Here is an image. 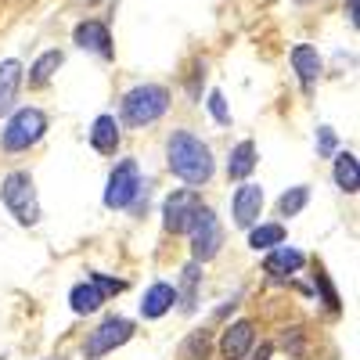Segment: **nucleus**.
I'll list each match as a JSON object with an SVG mask.
<instances>
[{
  "label": "nucleus",
  "mask_w": 360,
  "mask_h": 360,
  "mask_svg": "<svg viewBox=\"0 0 360 360\" xmlns=\"http://www.w3.org/2000/svg\"><path fill=\"white\" fill-rule=\"evenodd\" d=\"M317 137H321V152H324V155H332V152H335V134L328 130V127H321Z\"/></svg>",
  "instance_id": "nucleus-28"
},
{
  "label": "nucleus",
  "mask_w": 360,
  "mask_h": 360,
  "mask_svg": "<svg viewBox=\"0 0 360 360\" xmlns=\"http://www.w3.org/2000/svg\"><path fill=\"white\" fill-rule=\"evenodd\" d=\"M137 195H141V173H137V162H134V159H123V162L112 169V176H108L105 205H108V209H127Z\"/></svg>",
  "instance_id": "nucleus-7"
},
{
  "label": "nucleus",
  "mask_w": 360,
  "mask_h": 360,
  "mask_svg": "<svg viewBox=\"0 0 360 360\" xmlns=\"http://www.w3.org/2000/svg\"><path fill=\"white\" fill-rule=\"evenodd\" d=\"M86 4H98V0H86Z\"/></svg>",
  "instance_id": "nucleus-31"
},
{
  "label": "nucleus",
  "mask_w": 360,
  "mask_h": 360,
  "mask_svg": "<svg viewBox=\"0 0 360 360\" xmlns=\"http://www.w3.org/2000/svg\"><path fill=\"white\" fill-rule=\"evenodd\" d=\"M307 198H310V188H288L281 198H278V213L281 217H295V213H303V205H307Z\"/></svg>",
  "instance_id": "nucleus-23"
},
{
  "label": "nucleus",
  "mask_w": 360,
  "mask_h": 360,
  "mask_svg": "<svg viewBox=\"0 0 360 360\" xmlns=\"http://www.w3.org/2000/svg\"><path fill=\"white\" fill-rule=\"evenodd\" d=\"M166 155H169V169L184 180V184H191V188L209 184V176H213V152H209V144H202L195 134L176 130L166 144Z\"/></svg>",
  "instance_id": "nucleus-1"
},
{
  "label": "nucleus",
  "mask_w": 360,
  "mask_h": 360,
  "mask_svg": "<svg viewBox=\"0 0 360 360\" xmlns=\"http://www.w3.org/2000/svg\"><path fill=\"white\" fill-rule=\"evenodd\" d=\"M198 263H188L184 266V278H180V292H176V299H180V307H184L188 314L195 310V288H198Z\"/></svg>",
  "instance_id": "nucleus-22"
},
{
  "label": "nucleus",
  "mask_w": 360,
  "mask_h": 360,
  "mask_svg": "<svg viewBox=\"0 0 360 360\" xmlns=\"http://www.w3.org/2000/svg\"><path fill=\"white\" fill-rule=\"evenodd\" d=\"M130 335H134V324H130L127 317H108L105 324H98L94 332L86 335V342H83V353H86V360H98V356L112 353L115 346L130 342Z\"/></svg>",
  "instance_id": "nucleus-6"
},
{
  "label": "nucleus",
  "mask_w": 360,
  "mask_h": 360,
  "mask_svg": "<svg viewBox=\"0 0 360 360\" xmlns=\"http://www.w3.org/2000/svg\"><path fill=\"white\" fill-rule=\"evenodd\" d=\"M18 86H22V65L15 58H8V62H0V115H8L15 108Z\"/></svg>",
  "instance_id": "nucleus-12"
},
{
  "label": "nucleus",
  "mask_w": 360,
  "mask_h": 360,
  "mask_svg": "<svg viewBox=\"0 0 360 360\" xmlns=\"http://www.w3.org/2000/svg\"><path fill=\"white\" fill-rule=\"evenodd\" d=\"M173 303H176V288L166 285V281H155L152 288L144 292L141 314H144V317H162L166 310H173Z\"/></svg>",
  "instance_id": "nucleus-15"
},
{
  "label": "nucleus",
  "mask_w": 360,
  "mask_h": 360,
  "mask_svg": "<svg viewBox=\"0 0 360 360\" xmlns=\"http://www.w3.org/2000/svg\"><path fill=\"white\" fill-rule=\"evenodd\" d=\"M0 198L4 205L11 209V217L22 224V227H33L40 224V198H37V188H33V176L15 169L4 176V184H0Z\"/></svg>",
  "instance_id": "nucleus-2"
},
{
  "label": "nucleus",
  "mask_w": 360,
  "mask_h": 360,
  "mask_svg": "<svg viewBox=\"0 0 360 360\" xmlns=\"http://www.w3.org/2000/svg\"><path fill=\"white\" fill-rule=\"evenodd\" d=\"M307 263V256L299 252V249H288V245H278V249H270V256H266V274H274V278H288V274H295L299 266Z\"/></svg>",
  "instance_id": "nucleus-14"
},
{
  "label": "nucleus",
  "mask_w": 360,
  "mask_h": 360,
  "mask_svg": "<svg viewBox=\"0 0 360 360\" xmlns=\"http://www.w3.org/2000/svg\"><path fill=\"white\" fill-rule=\"evenodd\" d=\"M44 130H47V115L40 108H22L11 115V123L4 127L0 141H4L8 152H25V148H33L44 137Z\"/></svg>",
  "instance_id": "nucleus-5"
},
{
  "label": "nucleus",
  "mask_w": 360,
  "mask_h": 360,
  "mask_svg": "<svg viewBox=\"0 0 360 360\" xmlns=\"http://www.w3.org/2000/svg\"><path fill=\"white\" fill-rule=\"evenodd\" d=\"M252 169H256V144L252 141L234 144L231 148V159H227V176L231 180H245Z\"/></svg>",
  "instance_id": "nucleus-16"
},
{
  "label": "nucleus",
  "mask_w": 360,
  "mask_h": 360,
  "mask_svg": "<svg viewBox=\"0 0 360 360\" xmlns=\"http://www.w3.org/2000/svg\"><path fill=\"white\" fill-rule=\"evenodd\" d=\"M270 353H274V346H270V342H263V346L256 349V356H252V360H270Z\"/></svg>",
  "instance_id": "nucleus-30"
},
{
  "label": "nucleus",
  "mask_w": 360,
  "mask_h": 360,
  "mask_svg": "<svg viewBox=\"0 0 360 360\" xmlns=\"http://www.w3.org/2000/svg\"><path fill=\"white\" fill-rule=\"evenodd\" d=\"M209 112H213V119H217V123H231V112H227V101H224V94H220V90H213V94H209Z\"/></svg>",
  "instance_id": "nucleus-25"
},
{
  "label": "nucleus",
  "mask_w": 360,
  "mask_h": 360,
  "mask_svg": "<svg viewBox=\"0 0 360 360\" xmlns=\"http://www.w3.org/2000/svg\"><path fill=\"white\" fill-rule=\"evenodd\" d=\"M252 342H256L252 321H234L227 332H224V339H220V353H224V360H245V353L252 349Z\"/></svg>",
  "instance_id": "nucleus-11"
},
{
  "label": "nucleus",
  "mask_w": 360,
  "mask_h": 360,
  "mask_svg": "<svg viewBox=\"0 0 360 360\" xmlns=\"http://www.w3.org/2000/svg\"><path fill=\"white\" fill-rule=\"evenodd\" d=\"M209 353V335L205 332H195L188 342H184V360H202Z\"/></svg>",
  "instance_id": "nucleus-24"
},
{
  "label": "nucleus",
  "mask_w": 360,
  "mask_h": 360,
  "mask_svg": "<svg viewBox=\"0 0 360 360\" xmlns=\"http://www.w3.org/2000/svg\"><path fill=\"white\" fill-rule=\"evenodd\" d=\"M90 281H94V285H98V288H101L105 295H115V292H123V288H127L123 281H115V278H105V274H90Z\"/></svg>",
  "instance_id": "nucleus-27"
},
{
  "label": "nucleus",
  "mask_w": 360,
  "mask_h": 360,
  "mask_svg": "<svg viewBox=\"0 0 360 360\" xmlns=\"http://www.w3.org/2000/svg\"><path fill=\"white\" fill-rule=\"evenodd\" d=\"M62 62H65L62 51H44L37 62H33V69H29V86H44L58 69H62Z\"/></svg>",
  "instance_id": "nucleus-20"
},
{
  "label": "nucleus",
  "mask_w": 360,
  "mask_h": 360,
  "mask_svg": "<svg viewBox=\"0 0 360 360\" xmlns=\"http://www.w3.org/2000/svg\"><path fill=\"white\" fill-rule=\"evenodd\" d=\"M166 108H169V90L166 86H159V83L134 86L123 98V123L127 127H148V123H155L159 115H166Z\"/></svg>",
  "instance_id": "nucleus-3"
},
{
  "label": "nucleus",
  "mask_w": 360,
  "mask_h": 360,
  "mask_svg": "<svg viewBox=\"0 0 360 360\" xmlns=\"http://www.w3.org/2000/svg\"><path fill=\"white\" fill-rule=\"evenodd\" d=\"M249 245L259 252V249H278L285 245V227L281 224H259L249 231Z\"/></svg>",
  "instance_id": "nucleus-21"
},
{
  "label": "nucleus",
  "mask_w": 360,
  "mask_h": 360,
  "mask_svg": "<svg viewBox=\"0 0 360 360\" xmlns=\"http://www.w3.org/2000/svg\"><path fill=\"white\" fill-rule=\"evenodd\" d=\"M335 184L346 195H356L360 191V166H356V155L353 152H339L335 155Z\"/></svg>",
  "instance_id": "nucleus-18"
},
{
  "label": "nucleus",
  "mask_w": 360,
  "mask_h": 360,
  "mask_svg": "<svg viewBox=\"0 0 360 360\" xmlns=\"http://www.w3.org/2000/svg\"><path fill=\"white\" fill-rule=\"evenodd\" d=\"M292 65H295V72H299V79H303V86H314L317 79H321V54H317V47H310V44H299V47H292Z\"/></svg>",
  "instance_id": "nucleus-13"
},
{
  "label": "nucleus",
  "mask_w": 360,
  "mask_h": 360,
  "mask_svg": "<svg viewBox=\"0 0 360 360\" xmlns=\"http://www.w3.org/2000/svg\"><path fill=\"white\" fill-rule=\"evenodd\" d=\"M72 37H76V44H79L83 51H94L98 58H112V54H115L108 25H105V22H98V18H86V22H79Z\"/></svg>",
  "instance_id": "nucleus-9"
},
{
  "label": "nucleus",
  "mask_w": 360,
  "mask_h": 360,
  "mask_svg": "<svg viewBox=\"0 0 360 360\" xmlns=\"http://www.w3.org/2000/svg\"><path fill=\"white\" fill-rule=\"evenodd\" d=\"M69 303H72V314H94L105 303V292L94 281H83V285H76L69 292Z\"/></svg>",
  "instance_id": "nucleus-19"
},
{
  "label": "nucleus",
  "mask_w": 360,
  "mask_h": 360,
  "mask_svg": "<svg viewBox=\"0 0 360 360\" xmlns=\"http://www.w3.org/2000/svg\"><path fill=\"white\" fill-rule=\"evenodd\" d=\"M317 288L324 292V303H328V310H339V295H335V288H332V281H328V274L317 266Z\"/></svg>",
  "instance_id": "nucleus-26"
},
{
  "label": "nucleus",
  "mask_w": 360,
  "mask_h": 360,
  "mask_svg": "<svg viewBox=\"0 0 360 360\" xmlns=\"http://www.w3.org/2000/svg\"><path fill=\"white\" fill-rule=\"evenodd\" d=\"M198 209H202V198H198L195 188L173 191V195L166 198V205H162V227H166L169 234H184V231L191 227V220H195Z\"/></svg>",
  "instance_id": "nucleus-8"
},
{
  "label": "nucleus",
  "mask_w": 360,
  "mask_h": 360,
  "mask_svg": "<svg viewBox=\"0 0 360 360\" xmlns=\"http://www.w3.org/2000/svg\"><path fill=\"white\" fill-rule=\"evenodd\" d=\"M188 234H191V256H195V263L213 259V256L220 252V245H224V227H220L217 213H213L209 205H202L198 213H195Z\"/></svg>",
  "instance_id": "nucleus-4"
},
{
  "label": "nucleus",
  "mask_w": 360,
  "mask_h": 360,
  "mask_svg": "<svg viewBox=\"0 0 360 360\" xmlns=\"http://www.w3.org/2000/svg\"><path fill=\"white\" fill-rule=\"evenodd\" d=\"M263 213V188L259 184H242L234 191V224L238 227H256Z\"/></svg>",
  "instance_id": "nucleus-10"
},
{
  "label": "nucleus",
  "mask_w": 360,
  "mask_h": 360,
  "mask_svg": "<svg viewBox=\"0 0 360 360\" xmlns=\"http://www.w3.org/2000/svg\"><path fill=\"white\" fill-rule=\"evenodd\" d=\"M90 144H94L101 155H115V148H119V127H115V119H112V115H98V119H94V130H90Z\"/></svg>",
  "instance_id": "nucleus-17"
},
{
  "label": "nucleus",
  "mask_w": 360,
  "mask_h": 360,
  "mask_svg": "<svg viewBox=\"0 0 360 360\" xmlns=\"http://www.w3.org/2000/svg\"><path fill=\"white\" fill-rule=\"evenodd\" d=\"M356 11H360V0H346V18H349V25H356L360 18H356Z\"/></svg>",
  "instance_id": "nucleus-29"
}]
</instances>
